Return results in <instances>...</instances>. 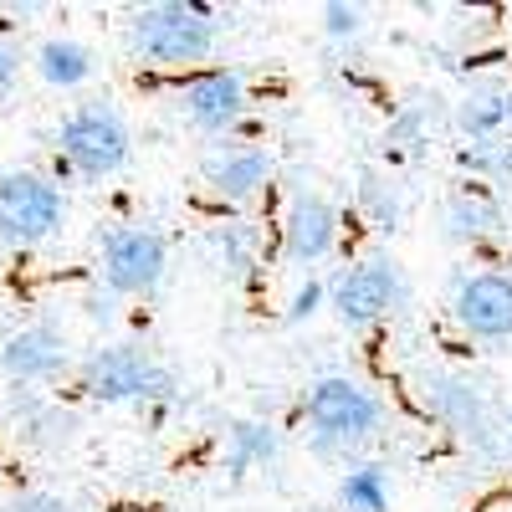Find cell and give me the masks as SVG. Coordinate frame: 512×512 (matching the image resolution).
Wrapping results in <instances>:
<instances>
[{"label":"cell","mask_w":512,"mask_h":512,"mask_svg":"<svg viewBox=\"0 0 512 512\" xmlns=\"http://www.w3.org/2000/svg\"><path fill=\"white\" fill-rule=\"evenodd\" d=\"M31 67H36V77L47 82V88L77 93V88H88V82H93L98 57H93V47H82L77 36H47V41L36 47Z\"/></svg>","instance_id":"cell-17"},{"label":"cell","mask_w":512,"mask_h":512,"mask_svg":"<svg viewBox=\"0 0 512 512\" xmlns=\"http://www.w3.org/2000/svg\"><path fill=\"white\" fill-rule=\"evenodd\" d=\"M338 512H390V472L374 461H349L344 466V477H338Z\"/></svg>","instance_id":"cell-21"},{"label":"cell","mask_w":512,"mask_h":512,"mask_svg":"<svg viewBox=\"0 0 512 512\" xmlns=\"http://www.w3.org/2000/svg\"><path fill=\"white\" fill-rule=\"evenodd\" d=\"M16 77H21V52L11 47L6 36H0V98H6L16 88Z\"/></svg>","instance_id":"cell-27"},{"label":"cell","mask_w":512,"mask_h":512,"mask_svg":"<svg viewBox=\"0 0 512 512\" xmlns=\"http://www.w3.org/2000/svg\"><path fill=\"white\" fill-rule=\"evenodd\" d=\"M415 405L431 415L441 431H451L456 441L466 446H497L502 441V425L492 420V405H487V390L472 379V374H456V369H431L415 379Z\"/></svg>","instance_id":"cell-6"},{"label":"cell","mask_w":512,"mask_h":512,"mask_svg":"<svg viewBox=\"0 0 512 512\" xmlns=\"http://www.w3.org/2000/svg\"><path fill=\"white\" fill-rule=\"evenodd\" d=\"M303 420H308V441L318 456H354L364 451L379 425H384V405L369 384L349 379V374H323L303 390Z\"/></svg>","instance_id":"cell-2"},{"label":"cell","mask_w":512,"mask_h":512,"mask_svg":"<svg viewBox=\"0 0 512 512\" xmlns=\"http://www.w3.org/2000/svg\"><path fill=\"white\" fill-rule=\"evenodd\" d=\"M338 246V210L333 200H323L318 190L292 195L287 216H282V256L297 267H318L328 262Z\"/></svg>","instance_id":"cell-13"},{"label":"cell","mask_w":512,"mask_h":512,"mask_svg":"<svg viewBox=\"0 0 512 512\" xmlns=\"http://www.w3.org/2000/svg\"><path fill=\"white\" fill-rule=\"evenodd\" d=\"M128 57L159 67V72H200V62L216 57L221 21L200 0H159V6H139L128 16Z\"/></svg>","instance_id":"cell-1"},{"label":"cell","mask_w":512,"mask_h":512,"mask_svg":"<svg viewBox=\"0 0 512 512\" xmlns=\"http://www.w3.org/2000/svg\"><path fill=\"white\" fill-rule=\"evenodd\" d=\"M277 175V164L267 149H256V144H216L205 159H200V180L216 190L221 200L231 205H246L256 200Z\"/></svg>","instance_id":"cell-14"},{"label":"cell","mask_w":512,"mask_h":512,"mask_svg":"<svg viewBox=\"0 0 512 512\" xmlns=\"http://www.w3.org/2000/svg\"><path fill=\"white\" fill-rule=\"evenodd\" d=\"M354 205L374 231H395L405 221V185L390 169H364L359 185H354Z\"/></svg>","instance_id":"cell-20"},{"label":"cell","mask_w":512,"mask_h":512,"mask_svg":"<svg viewBox=\"0 0 512 512\" xmlns=\"http://www.w3.org/2000/svg\"><path fill=\"white\" fill-rule=\"evenodd\" d=\"M67 226V195L57 180L36 169H6L0 175V246L36 251Z\"/></svg>","instance_id":"cell-5"},{"label":"cell","mask_w":512,"mask_h":512,"mask_svg":"<svg viewBox=\"0 0 512 512\" xmlns=\"http://www.w3.org/2000/svg\"><path fill=\"white\" fill-rule=\"evenodd\" d=\"M436 128H441L436 98H431V103L410 98V103H400V108L390 113V123H384V149H390V159H420L425 149H431Z\"/></svg>","instance_id":"cell-19"},{"label":"cell","mask_w":512,"mask_h":512,"mask_svg":"<svg viewBox=\"0 0 512 512\" xmlns=\"http://www.w3.org/2000/svg\"><path fill=\"white\" fill-rule=\"evenodd\" d=\"M323 308H328V282H323V277H308L303 287L292 292V303H287V323H292V328H303V323H308V318H318Z\"/></svg>","instance_id":"cell-24"},{"label":"cell","mask_w":512,"mask_h":512,"mask_svg":"<svg viewBox=\"0 0 512 512\" xmlns=\"http://www.w3.org/2000/svg\"><path fill=\"white\" fill-rule=\"evenodd\" d=\"M134 154V134H128V118L108 103H77L62 123H57V169L77 180H113L118 169Z\"/></svg>","instance_id":"cell-4"},{"label":"cell","mask_w":512,"mask_h":512,"mask_svg":"<svg viewBox=\"0 0 512 512\" xmlns=\"http://www.w3.org/2000/svg\"><path fill=\"white\" fill-rule=\"evenodd\" d=\"M169 272V241L154 226H118L103 236L98 277L108 297H149Z\"/></svg>","instance_id":"cell-8"},{"label":"cell","mask_w":512,"mask_h":512,"mask_svg":"<svg viewBox=\"0 0 512 512\" xmlns=\"http://www.w3.org/2000/svg\"><path fill=\"white\" fill-rule=\"evenodd\" d=\"M451 128L466 139V149L477 144H497V139H512V88H472L456 108H451Z\"/></svg>","instance_id":"cell-15"},{"label":"cell","mask_w":512,"mask_h":512,"mask_svg":"<svg viewBox=\"0 0 512 512\" xmlns=\"http://www.w3.org/2000/svg\"><path fill=\"white\" fill-rule=\"evenodd\" d=\"M72 369V344L67 333L52 323H26L16 333H6L0 344V374H6L16 390H36V384H52Z\"/></svg>","instance_id":"cell-9"},{"label":"cell","mask_w":512,"mask_h":512,"mask_svg":"<svg viewBox=\"0 0 512 512\" xmlns=\"http://www.w3.org/2000/svg\"><path fill=\"white\" fill-rule=\"evenodd\" d=\"M180 108H185L190 128H200V134H210V139H221V134H231V128L246 118V77L236 67H200L185 82Z\"/></svg>","instance_id":"cell-10"},{"label":"cell","mask_w":512,"mask_h":512,"mask_svg":"<svg viewBox=\"0 0 512 512\" xmlns=\"http://www.w3.org/2000/svg\"><path fill=\"white\" fill-rule=\"evenodd\" d=\"M441 231H446V241H456V246H477V241L497 236V231H502V200H497L487 185H461V190H451L446 205H441Z\"/></svg>","instance_id":"cell-16"},{"label":"cell","mask_w":512,"mask_h":512,"mask_svg":"<svg viewBox=\"0 0 512 512\" xmlns=\"http://www.w3.org/2000/svg\"><path fill=\"white\" fill-rule=\"evenodd\" d=\"M6 420H11L16 441L26 451H41V456L72 451L77 446V431H82L77 410H67L62 400H47L41 390H16V384H11V395H6Z\"/></svg>","instance_id":"cell-11"},{"label":"cell","mask_w":512,"mask_h":512,"mask_svg":"<svg viewBox=\"0 0 512 512\" xmlns=\"http://www.w3.org/2000/svg\"><path fill=\"white\" fill-rule=\"evenodd\" d=\"M6 512H82L72 497H62V492H47V487H26V492H16L11 502H6Z\"/></svg>","instance_id":"cell-26"},{"label":"cell","mask_w":512,"mask_h":512,"mask_svg":"<svg viewBox=\"0 0 512 512\" xmlns=\"http://www.w3.org/2000/svg\"><path fill=\"white\" fill-rule=\"evenodd\" d=\"M461 169H472L482 185H512V139L461 149Z\"/></svg>","instance_id":"cell-23"},{"label":"cell","mask_w":512,"mask_h":512,"mask_svg":"<svg viewBox=\"0 0 512 512\" xmlns=\"http://www.w3.org/2000/svg\"><path fill=\"white\" fill-rule=\"evenodd\" d=\"M502 441H507V446H512V410H507V415H502Z\"/></svg>","instance_id":"cell-28"},{"label":"cell","mask_w":512,"mask_h":512,"mask_svg":"<svg viewBox=\"0 0 512 512\" xmlns=\"http://www.w3.org/2000/svg\"><path fill=\"white\" fill-rule=\"evenodd\" d=\"M359 31H364V11L359 6H344V0L323 6V36L328 41H354Z\"/></svg>","instance_id":"cell-25"},{"label":"cell","mask_w":512,"mask_h":512,"mask_svg":"<svg viewBox=\"0 0 512 512\" xmlns=\"http://www.w3.org/2000/svg\"><path fill=\"white\" fill-rule=\"evenodd\" d=\"M282 456V431L272 420H231L226 425V472L231 477H251V472H262V466H272Z\"/></svg>","instance_id":"cell-18"},{"label":"cell","mask_w":512,"mask_h":512,"mask_svg":"<svg viewBox=\"0 0 512 512\" xmlns=\"http://www.w3.org/2000/svg\"><path fill=\"white\" fill-rule=\"evenodd\" d=\"M451 318L472 338H512V272H472L451 292Z\"/></svg>","instance_id":"cell-12"},{"label":"cell","mask_w":512,"mask_h":512,"mask_svg":"<svg viewBox=\"0 0 512 512\" xmlns=\"http://www.w3.org/2000/svg\"><path fill=\"white\" fill-rule=\"evenodd\" d=\"M410 297V282L400 272V262L390 256H369V262H354L344 267L333 282H328V308L344 328H374L384 323L400 303Z\"/></svg>","instance_id":"cell-7"},{"label":"cell","mask_w":512,"mask_h":512,"mask_svg":"<svg viewBox=\"0 0 512 512\" xmlns=\"http://www.w3.org/2000/svg\"><path fill=\"white\" fill-rule=\"evenodd\" d=\"M210 256L221 272H251L256 267V231L246 221H221L210 231Z\"/></svg>","instance_id":"cell-22"},{"label":"cell","mask_w":512,"mask_h":512,"mask_svg":"<svg viewBox=\"0 0 512 512\" xmlns=\"http://www.w3.org/2000/svg\"><path fill=\"white\" fill-rule=\"evenodd\" d=\"M82 395L98 405H169L180 395V379L139 344H103L77 364Z\"/></svg>","instance_id":"cell-3"}]
</instances>
